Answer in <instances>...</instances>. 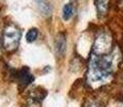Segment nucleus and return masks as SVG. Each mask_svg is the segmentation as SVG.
<instances>
[{"label": "nucleus", "mask_w": 123, "mask_h": 107, "mask_svg": "<svg viewBox=\"0 0 123 107\" xmlns=\"http://www.w3.org/2000/svg\"><path fill=\"white\" fill-rule=\"evenodd\" d=\"M84 107H105V106H104L103 102L100 101V100L90 99V100H87L86 101Z\"/></svg>", "instance_id": "nucleus-10"}, {"label": "nucleus", "mask_w": 123, "mask_h": 107, "mask_svg": "<svg viewBox=\"0 0 123 107\" xmlns=\"http://www.w3.org/2000/svg\"><path fill=\"white\" fill-rule=\"evenodd\" d=\"M37 35H39V30L37 28H31L30 30H28L27 34H26V40L27 42L32 43L37 39Z\"/></svg>", "instance_id": "nucleus-9"}, {"label": "nucleus", "mask_w": 123, "mask_h": 107, "mask_svg": "<svg viewBox=\"0 0 123 107\" xmlns=\"http://www.w3.org/2000/svg\"><path fill=\"white\" fill-rule=\"evenodd\" d=\"M73 13H74V6L72 3H67L64 4L62 10V17L64 20H68L71 17L73 16Z\"/></svg>", "instance_id": "nucleus-8"}, {"label": "nucleus", "mask_w": 123, "mask_h": 107, "mask_svg": "<svg viewBox=\"0 0 123 107\" xmlns=\"http://www.w3.org/2000/svg\"><path fill=\"white\" fill-rule=\"evenodd\" d=\"M22 39V30L18 26L13 23H9L4 26L2 31L1 47L6 53H14L19 46V42Z\"/></svg>", "instance_id": "nucleus-1"}, {"label": "nucleus", "mask_w": 123, "mask_h": 107, "mask_svg": "<svg viewBox=\"0 0 123 107\" xmlns=\"http://www.w3.org/2000/svg\"><path fill=\"white\" fill-rule=\"evenodd\" d=\"M94 6L98 16L100 18H103L108 14L110 8V0H94Z\"/></svg>", "instance_id": "nucleus-6"}, {"label": "nucleus", "mask_w": 123, "mask_h": 107, "mask_svg": "<svg viewBox=\"0 0 123 107\" xmlns=\"http://www.w3.org/2000/svg\"><path fill=\"white\" fill-rule=\"evenodd\" d=\"M118 6H119V9L123 10V0H119L118 1Z\"/></svg>", "instance_id": "nucleus-11"}, {"label": "nucleus", "mask_w": 123, "mask_h": 107, "mask_svg": "<svg viewBox=\"0 0 123 107\" xmlns=\"http://www.w3.org/2000/svg\"><path fill=\"white\" fill-rule=\"evenodd\" d=\"M14 77H15L16 82L24 87L32 84L34 80V76L32 75V73L30 72L28 68H22L20 70L14 71Z\"/></svg>", "instance_id": "nucleus-4"}, {"label": "nucleus", "mask_w": 123, "mask_h": 107, "mask_svg": "<svg viewBox=\"0 0 123 107\" xmlns=\"http://www.w3.org/2000/svg\"><path fill=\"white\" fill-rule=\"evenodd\" d=\"M46 95L47 92L41 87H34L30 89L26 94V107H40Z\"/></svg>", "instance_id": "nucleus-3"}, {"label": "nucleus", "mask_w": 123, "mask_h": 107, "mask_svg": "<svg viewBox=\"0 0 123 107\" xmlns=\"http://www.w3.org/2000/svg\"><path fill=\"white\" fill-rule=\"evenodd\" d=\"M112 51V37L108 31H101L95 37L92 53L96 56H104Z\"/></svg>", "instance_id": "nucleus-2"}, {"label": "nucleus", "mask_w": 123, "mask_h": 107, "mask_svg": "<svg viewBox=\"0 0 123 107\" xmlns=\"http://www.w3.org/2000/svg\"><path fill=\"white\" fill-rule=\"evenodd\" d=\"M55 49L56 54L59 57H63L67 50V35L65 33L60 32L56 38L55 41Z\"/></svg>", "instance_id": "nucleus-5"}, {"label": "nucleus", "mask_w": 123, "mask_h": 107, "mask_svg": "<svg viewBox=\"0 0 123 107\" xmlns=\"http://www.w3.org/2000/svg\"><path fill=\"white\" fill-rule=\"evenodd\" d=\"M35 1H37V8L42 13V15L45 16V17H48V16L51 15L53 8H51V4L48 0H35Z\"/></svg>", "instance_id": "nucleus-7"}]
</instances>
